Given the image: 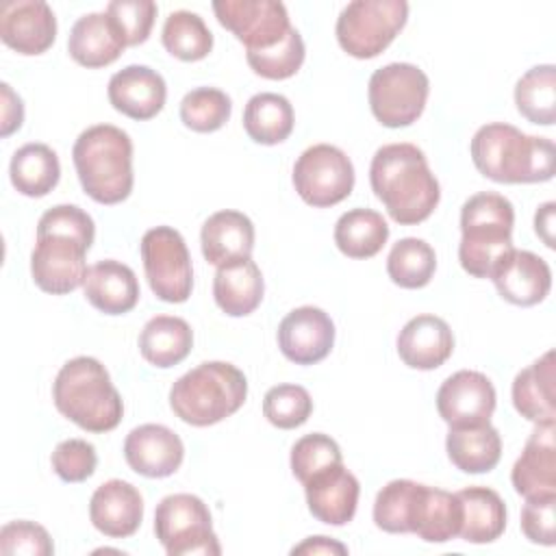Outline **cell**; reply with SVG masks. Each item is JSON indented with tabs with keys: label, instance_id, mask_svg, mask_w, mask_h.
I'll return each instance as SVG.
<instances>
[{
	"label": "cell",
	"instance_id": "6da1fadb",
	"mask_svg": "<svg viewBox=\"0 0 556 556\" xmlns=\"http://www.w3.org/2000/svg\"><path fill=\"white\" fill-rule=\"evenodd\" d=\"M96 226L76 204H56L37 222V241L30 254L35 285L52 295H65L85 282V256L93 243Z\"/></svg>",
	"mask_w": 556,
	"mask_h": 556
},
{
	"label": "cell",
	"instance_id": "7a4b0ae2",
	"mask_svg": "<svg viewBox=\"0 0 556 556\" xmlns=\"http://www.w3.org/2000/svg\"><path fill=\"white\" fill-rule=\"evenodd\" d=\"M369 182L389 217L402 226L421 224L441 200V187L426 154L413 143H387L376 150Z\"/></svg>",
	"mask_w": 556,
	"mask_h": 556
},
{
	"label": "cell",
	"instance_id": "3957f363",
	"mask_svg": "<svg viewBox=\"0 0 556 556\" xmlns=\"http://www.w3.org/2000/svg\"><path fill=\"white\" fill-rule=\"evenodd\" d=\"M469 152L476 169L493 182L521 185L554 178L552 139L526 135L504 122L480 126L471 137Z\"/></svg>",
	"mask_w": 556,
	"mask_h": 556
},
{
	"label": "cell",
	"instance_id": "277c9868",
	"mask_svg": "<svg viewBox=\"0 0 556 556\" xmlns=\"http://www.w3.org/2000/svg\"><path fill=\"white\" fill-rule=\"evenodd\" d=\"M83 191L98 204H119L132 191V141L113 124L85 128L72 148Z\"/></svg>",
	"mask_w": 556,
	"mask_h": 556
},
{
	"label": "cell",
	"instance_id": "5b68a950",
	"mask_svg": "<svg viewBox=\"0 0 556 556\" xmlns=\"http://www.w3.org/2000/svg\"><path fill=\"white\" fill-rule=\"evenodd\" d=\"M56 410L87 432H109L124 415V402L106 367L93 356L70 358L52 382Z\"/></svg>",
	"mask_w": 556,
	"mask_h": 556
},
{
	"label": "cell",
	"instance_id": "8992f818",
	"mask_svg": "<svg viewBox=\"0 0 556 556\" xmlns=\"http://www.w3.org/2000/svg\"><path fill=\"white\" fill-rule=\"evenodd\" d=\"M248 397V380L226 361H206L180 376L169 389V406L178 419L195 428L235 415Z\"/></svg>",
	"mask_w": 556,
	"mask_h": 556
},
{
	"label": "cell",
	"instance_id": "52a82bcc",
	"mask_svg": "<svg viewBox=\"0 0 556 556\" xmlns=\"http://www.w3.org/2000/svg\"><path fill=\"white\" fill-rule=\"evenodd\" d=\"M515 208L508 198L480 191L460 208V267L473 278H491L500 261L515 250L513 245Z\"/></svg>",
	"mask_w": 556,
	"mask_h": 556
},
{
	"label": "cell",
	"instance_id": "ba28073f",
	"mask_svg": "<svg viewBox=\"0 0 556 556\" xmlns=\"http://www.w3.org/2000/svg\"><path fill=\"white\" fill-rule=\"evenodd\" d=\"M154 534L169 556H219L208 506L191 493L163 497L154 510Z\"/></svg>",
	"mask_w": 556,
	"mask_h": 556
},
{
	"label": "cell",
	"instance_id": "9c48e42d",
	"mask_svg": "<svg viewBox=\"0 0 556 556\" xmlns=\"http://www.w3.org/2000/svg\"><path fill=\"white\" fill-rule=\"evenodd\" d=\"M408 4L404 0H354L337 17V41L354 59L378 56L404 28Z\"/></svg>",
	"mask_w": 556,
	"mask_h": 556
},
{
	"label": "cell",
	"instance_id": "30bf717a",
	"mask_svg": "<svg viewBox=\"0 0 556 556\" xmlns=\"http://www.w3.org/2000/svg\"><path fill=\"white\" fill-rule=\"evenodd\" d=\"M430 80L413 63H389L378 67L367 85L369 109L387 128H402L417 122L426 109Z\"/></svg>",
	"mask_w": 556,
	"mask_h": 556
},
{
	"label": "cell",
	"instance_id": "8fae6325",
	"mask_svg": "<svg viewBox=\"0 0 556 556\" xmlns=\"http://www.w3.org/2000/svg\"><path fill=\"white\" fill-rule=\"evenodd\" d=\"M143 271L152 293L169 304L189 300L193 267L182 235L172 226L150 228L139 243Z\"/></svg>",
	"mask_w": 556,
	"mask_h": 556
},
{
	"label": "cell",
	"instance_id": "7c38bea8",
	"mask_svg": "<svg viewBox=\"0 0 556 556\" xmlns=\"http://www.w3.org/2000/svg\"><path fill=\"white\" fill-rule=\"evenodd\" d=\"M293 187L308 206H334L354 189V165L341 148L315 143L298 156Z\"/></svg>",
	"mask_w": 556,
	"mask_h": 556
},
{
	"label": "cell",
	"instance_id": "4fadbf2b",
	"mask_svg": "<svg viewBox=\"0 0 556 556\" xmlns=\"http://www.w3.org/2000/svg\"><path fill=\"white\" fill-rule=\"evenodd\" d=\"M213 11L245 52L274 48L291 30L287 7L276 0H219L213 2Z\"/></svg>",
	"mask_w": 556,
	"mask_h": 556
},
{
	"label": "cell",
	"instance_id": "5bb4252c",
	"mask_svg": "<svg viewBox=\"0 0 556 556\" xmlns=\"http://www.w3.org/2000/svg\"><path fill=\"white\" fill-rule=\"evenodd\" d=\"M493 382L473 369H460L437 391V410L447 426H473L491 419L495 410Z\"/></svg>",
	"mask_w": 556,
	"mask_h": 556
},
{
	"label": "cell",
	"instance_id": "9a60e30c",
	"mask_svg": "<svg viewBox=\"0 0 556 556\" xmlns=\"http://www.w3.org/2000/svg\"><path fill=\"white\" fill-rule=\"evenodd\" d=\"M0 39L20 54H43L56 39L54 11L43 0H7L0 7Z\"/></svg>",
	"mask_w": 556,
	"mask_h": 556
},
{
	"label": "cell",
	"instance_id": "2e32d148",
	"mask_svg": "<svg viewBox=\"0 0 556 556\" xmlns=\"http://www.w3.org/2000/svg\"><path fill=\"white\" fill-rule=\"evenodd\" d=\"M334 345V324L317 306H300L285 315L278 326V348L295 365L324 361Z\"/></svg>",
	"mask_w": 556,
	"mask_h": 556
},
{
	"label": "cell",
	"instance_id": "e0dca14e",
	"mask_svg": "<svg viewBox=\"0 0 556 556\" xmlns=\"http://www.w3.org/2000/svg\"><path fill=\"white\" fill-rule=\"evenodd\" d=\"M124 458L139 476L167 478L182 465L185 445L172 428L161 424H143L126 434Z\"/></svg>",
	"mask_w": 556,
	"mask_h": 556
},
{
	"label": "cell",
	"instance_id": "ac0fdd59",
	"mask_svg": "<svg viewBox=\"0 0 556 556\" xmlns=\"http://www.w3.org/2000/svg\"><path fill=\"white\" fill-rule=\"evenodd\" d=\"M491 280L506 302L534 306L552 289V269L545 258L530 250H510L493 269Z\"/></svg>",
	"mask_w": 556,
	"mask_h": 556
},
{
	"label": "cell",
	"instance_id": "d6986e66",
	"mask_svg": "<svg viewBox=\"0 0 556 556\" xmlns=\"http://www.w3.org/2000/svg\"><path fill=\"white\" fill-rule=\"evenodd\" d=\"M311 515L328 526H345L354 519L361 484L343 463L332 465L304 482Z\"/></svg>",
	"mask_w": 556,
	"mask_h": 556
},
{
	"label": "cell",
	"instance_id": "ffe728a7",
	"mask_svg": "<svg viewBox=\"0 0 556 556\" xmlns=\"http://www.w3.org/2000/svg\"><path fill=\"white\" fill-rule=\"evenodd\" d=\"M556 421L534 424L523 452L513 465L510 482L515 491L530 500L541 495H556Z\"/></svg>",
	"mask_w": 556,
	"mask_h": 556
},
{
	"label": "cell",
	"instance_id": "44dd1931",
	"mask_svg": "<svg viewBox=\"0 0 556 556\" xmlns=\"http://www.w3.org/2000/svg\"><path fill=\"white\" fill-rule=\"evenodd\" d=\"M109 102L130 119H152L165 106L167 85L163 76L148 65H126L109 80Z\"/></svg>",
	"mask_w": 556,
	"mask_h": 556
},
{
	"label": "cell",
	"instance_id": "7402d4cb",
	"mask_svg": "<svg viewBox=\"0 0 556 556\" xmlns=\"http://www.w3.org/2000/svg\"><path fill=\"white\" fill-rule=\"evenodd\" d=\"M89 519L104 536H132L143 519V497L126 480H106L91 495Z\"/></svg>",
	"mask_w": 556,
	"mask_h": 556
},
{
	"label": "cell",
	"instance_id": "603a6c76",
	"mask_svg": "<svg viewBox=\"0 0 556 556\" xmlns=\"http://www.w3.org/2000/svg\"><path fill=\"white\" fill-rule=\"evenodd\" d=\"M395 345L404 365L430 371L452 356L454 334L445 319L424 313L404 324Z\"/></svg>",
	"mask_w": 556,
	"mask_h": 556
},
{
	"label": "cell",
	"instance_id": "cb8c5ba5",
	"mask_svg": "<svg viewBox=\"0 0 556 556\" xmlns=\"http://www.w3.org/2000/svg\"><path fill=\"white\" fill-rule=\"evenodd\" d=\"M126 41L109 13L80 15L67 37L70 56L89 70L106 67L124 52Z\"/></svg>",
	"mask_w": 556,
	"mask_h": 556
},
{
	"label": "cell",
	"instance_id": "d4e9b609",
	"mask_svg": "<svg viewBox=\"0 0 556 556\" xmlns=\"http://www.w3.org/2000/svg\"><path fill=\"white\" fill-rule=\"evenodd\" d=\"M83 291L87 302L104 315H124L139 302V280L135 271L113 258L98 261L87 269Z\"/></svg>",
	"mask_w": 556,
	"mask_h": 556
},
{
	"label": "cell",
	"instance_id": "484cf974",
	"mask_svg": "<svg viewBox=\"0 0 556 556\" xmlns=\"http://www.w3.org/2000/svg\"><path fill=\"white\" fill-rule=\"evenodd\" d=\"M515 410L532 424L556 421V367L554 350H547L513 380Z\"/></svg>",
	"mask_w": 556,
	"mask_h": 556
},
{
	"label": "cell",
	"instance_id": "4316f807",
	"mask_svg": "<svg viewBox=\"0 0 556 556\" xmlns=\"http://www.w3.org/2000/svg\"><path fill=\"white\" fill-rule=\"evenodd\" d=\"M200 243L204 258L215 267L250 258L254 250V224L241 211H217L204 222Z\"/></svg>",
	"mask_w": 556,
	"mask_h": 556
},
{
	"label": "cell",
	"instance_id": "83f0119b",
	"mask_svg": "<svg viewBox=\"0 0 556 556\" xmlns=\"http://www.w3.org/2000/svg\"><path fill=\"white\" fill-rule=\"evenodd\" d=\"M265 282L258 265L252 258L230 261L219 265L213 278L215 304L230 317L254 313L263 300Z\"/></svg>",
	"mask_w": 556,
	"mask_h": 556
},
{
	"label": "cell",
	"instance_id": "f1b7e54d",
	"mask_svg": "<svg viewBox=\"0 0 556 556\" xmlns=\"http://www.w3.org/2000/svg\"><path fill=\"white\" fill-rule=\"evenodd\" d=\"M445 452L452 465L465 473H486L502 456V437L491 421L473 426H450Z\"/></svg>",
	"mask_w": 556,
	"mask_h": 556
},
{
	"label": "cell",
	"instance_id": "f546056e",
	"mask_svg": "<svg viewBox=\"0 0 556 556\" xmlns=\"http://www.w3.org/2000/svg\"><path fill=\"white\" fill-rule=\"evenodd\" d=\"M460 502L458 536L467 543H493L504 534L506 506L489 486H467L456 493Z\"/></svg>",
	"mask_w": 556,
	"mask_h": 556
},
{
	"label": "cell",
	"instance_id": "4dcf8cb0",
	"mask_svg": "<svg viewBox=\"0 0 556 556\" xmlns=\"http://www.w3.org/2000/svg\"><path fill=\"white\" fill-rule=\"evenodd\" d=\"M193 348V330L182 317L156 315L139 334L141 356L161 369L182 363Z\"/></svg>",
	"mask_w": 556,
	"mask_h": 556
},
{
	"label": "cell",
	"instance_id": "1f68e13d",
	"mask_svg": "<svg viewBox=\"0 0 556 556\" xmlns=\"http://www.w3.org/2000/svg\"><path fill=\"white\" fill-rule=\"evenodd\" d=\"M460 530V502L456 493L421 484L413 534H417L426 543H447L458 536Z\"/></svg>",
	"mask_w": 556,
	"mask_h": 556
},
{
	"label": "cell",
	"instance_id": "d6a6232c",
	"mask_svg": "<svg viewBox=\"0 0 556 556\" xmlns=\"http://www.w3.org/2000/svg\"><path fill=\"white\" fill-rule=\"evenodd\" d=\"M11 185L28 198L48 195L61 178V165L56 152L46 143L22 146L9 165Z\"/></svg>",
	"mask_w": 556,
	"mask_h": 556
},
{
	"label": "cell",
	"instance_id": "836d02e7",
	"mask_svg": "<svg viewBox=\"0 0 556 556\" xmlns=\"http://www.w3.org/2000/svg\"><path fill=\"white\" fill-rule=\"evenodd\" d=\"M389 239V226L378 211L352 208L334 224V243L348 258H371Z\"/></svg>",
	"mask_w": 556,
	"mask_h": 556
},
{
	"label": "cell",
	"instance_id": "e575fe53",
	"mask_svg": "<svg viewBox=\"0 0 556 556\" xmlns=\"http://www.w3.org/2000/svg\"><path fill=\"white\" fill-rule=\"evenodd\" d=\"M243 128L256 143H282L293 130V106L280 93H256L243 109Z\"/></svg>",
	"mask_w": 556,
	"mask_h": 556
},
{
	"label": "cell",
	"instance_id": "d590c367",
	"mask_svg": "<svg viewBox=\"0 0 556 556\" xmlns=\"http://www.w3.org/2000/svg\"><path fill=\"white\" fill-rule=\"evenodd\" d=\"M517 111L532 124L556 122V67L552 63L528 70L515 85Z\"/></svg>",
	"mask_w": 556,
	"mask_h": 556
},
{
	"label": "cell",
	"instance_id": "8d00e7d4",
	"mask_svg": "<svg viewBox=\"0 0 556 556\" xmlns=\"http://www.w3.org/2000/svg\"><path fill=\"white\" fill-rule=\"evenodd\" d=\"M437 269V254L432 245L417 237L400 239L387 256V274L402 289L426 287Z\"/></svg>",
	"mask_w": 556,
	"mask_h": 556
},
{
	"label": "cell",
	"instance_id": "74e56055",
	"mask_svg": "<svg viewBox=\"0 0 556 556\" xmlns=\"http://www.w3.org/2000/svg\"><path fill=\"white\" fill-rule=\"evenodd\" d=\"M419 489L421 482L406 478L387 482L374 502V523L389 534H413Z\"/></svg>",
	"mask_w": 556,
	"mask_h": 556
},
{
	"label": "cell",
	"instance_id": "f35d334b",
	"mask_svg": "<svg viewBox=\"0 0 556 556\" xmlns=\"http://www.w3.org/2000/svg\"><path fill=\"white\" fill-rule=\"evenodd\" d=\"M161 41L180 61H200L213 50V33L193 11H172L165 17Z\"/></svg>",
	"mask_w": 556,
	"mask_h": 556
},
{
	"label": "cell",
	"instance_id": "ab89813d",
	"mask_svg": "<svg viewBox=\"0 0 556 556\" xmlns=\"http://www.w3.org/2000/svg\"><path fill=\"white\" fill-rule=\"evenodd\" d=\"M232 113L230 98L217 87H195L180 100V119L195 132L219 130Z\"/></svg>",
	"mask_w": 556,
	"mask_h": 556
},
{
	"label": "cell",
	"instance_id": "60d3db41",
	"mask_svg": "<svg viewBox=\"0 0 556 556\" xmlns=\"http://www.w3.org/2000/svg\"><path fill=\"white\" fill-rule=\"evenodd\" d=\"M304 54H306V48H304L302 35L291 26V30L285 35L280 43L267 50L245 52V59L254 74L269 80H285L298 74V70L304 63Z\"/></svg>",
	"mask_w": 556,
	"mask_h": 556
},
{
	"label": "cell",
	"instance_id": "b9f144b4",
	"mask_svg": "<svg viewBox=\"0 0 556 556\" xmlns=\"http://www.w3.org/2000/svg\"><path fill=\"white\" fill-rule=\"evenodd\" d=\"M311 413V393L300 384H276L263 397L265 419L280 430H293L302 426Z\"/></svg>",
	"mask_w": 556,
	"mask_h": 556
},
{
	"label": "cell",
	"instance_id": "7bdbcfd3",
	"mask_svg": "<svg viewBox=\"0 0 556 556\" xmlns=\"http://www.w3.org/2000/svg\"><path fill=\"white\" fill-rule=\"evenodd\" d=\"M339 463H343L341 447L332 437L324 432L304 434L291 447V471L302 484L315 473Z\"/></svg>",
	"mask_w": 556,
	"mask_h": 556
},
{
	"label": "cell",
	"instance_id": "ee69618b",
	"mask_svg": "<svg viewBox=\"0 0 556 556\" xmlns=\"http://www.w3.org/2000/svg\"><path fill=\"white\" fill-rule=\"evenodd\" d=\"M106 13L119 28L126 46H139L150 37L156 4L152 0H113L106 4Z\"/></svg>",
	"mask_w": 556,
	"mask_h": 556
},
{
	"label": "cell",
	"instance_id": "f6af8a7d",
	"mask_svg": "<svg viewBox=\"0 0 556 556\" xmlns=\"http://www.w3.org/2000/svg\"><path fill=\"white\" fill-rule=\"evenodd\" d=\"M50 463L63 482H85L96 471L98 454L85 439H65L54 447Z\"/></svg>",
	"mask_w": 556,
	"mask_h": 556
},
{
	"label": "cell",
	"instance_id": "bcb514c9",
	"mask_svg": "<svg viewBox=\"0 0 556 556\" xmlns=\"http://www.w3.org/2000/svg\"><path fill=\"white\" fill-rule=\"evenodd\" d=\"M0 552L7 556H50L54 554V543L48 530L35 521H9L0 530Z\"/></svg>",
	"mask_w": 556,
	"mask_h": 556
},
{
	"label": "cell",
	"instance_id": "7dc6e473",
	"mask_svg": "<svg viewBox=\"0 0 556 556\" xmlns=\"http://www.w3.org/2000/svg\"><path fill=\"white\" fill-rule=\"evenodd\" d=\"M521 530L528 541L552 547L556 543V495L526 500L521 508Z\"/></svg>",
	"mask_w": 556,
	"mask_h": 556
},
{
	"label": "cell",
	"instance_id": "c3c4849f",
	"mask_svg": "<svg viewBox=\"0 0 556 556\" xmlns=\"http://www.w3.org/2000/svg\"><path fill=\"white\" fill-rule=\"evenodd\" d=\"M2 91V122H0V135L9 137L11 132L20 130L24 122V104L22 98L11 89L9 83L0 85Z\"/></svg>",
	"mask_w": 556,
	"mask_h": 556
},
{
	"label": "cell",
	"instance_id": "681fc988",
	"mask_svg": "<svg viewBox=\"0 0 556 556\" xmlns=\"http://www.w3.org/2000/svg\"><path fill=\"white\" fill-rule=\"evenodd\" d=\"M291 554H308V556H315V554H339V556H343V554H348V547L343 545V543H339V541H334V539H330V536H308V539H304L300 545H295L293 549H291Z\"/></svg>",
	"mask_w": 556,
	"mask_h": 556
},
{
	"label": "cell",
	"instance_id": "f907efd6",
	"mask_svg": "<svg viewBox=\"0 0 556 556\" xmlns=\"http://www.w3.org/2000/svg\"><path fill=\"white\" fill-rule=\"evenodd\" d=\"M554 211L556 202H545L534 213V232L547 248H554Z\"/></svg>",
	"mask_w": 556,
	"mask_h": 556
}]
</instances>
